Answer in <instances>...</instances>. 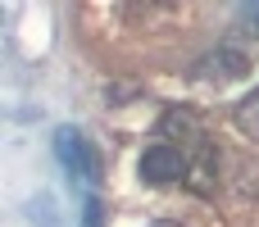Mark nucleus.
I'll return each instance as SVG.
<instances>
[{
    "instance_id": "4",
    "label": "nucleus",
    "mask_w": 259,
    "mask_h": 227,
    "mask_svg": "<svg viewBox=\"0 0 259 227\" xmlns=\"http://www.w3.org/2000/svg\"><path fill=\"white\" fill-rule=\"evenodd\" d=\"M232 123L250 137V141H259V86L250 91V96H241L237 100V109H232Z\"/></svg>"
},
{
    "instance_id": "2",
    "label": "nucleus",
    "mask_w": 259,
    "mask_h": 227,
    "mask_svg": "<svg viewBox=\"0 0 259 227\" xmlns=\"http://www.w3.org/2000/svg\"><path fill=\"white\" fill-rule=\"evenodd\" d=\"M187 155L178 150V146H150L146 155H141V182H150V187H168V182H178V177H187Z\"/></svg>"
},
{
    "instance_id": "1",
    "label": "nucleus",
    "mask_w": 259,
    "mask_h": 227,
    "mask_svg": "<svg viewBox=\"0 0 259 227\" xmlns=\"http://www.w3.org/2000/svg\"><path fill=\"white\" fill-rule=\"evenodd\" d=\"M55 155H59V164H64L73 177L100 182V159H96V150L87 146V137H82L77 127H59V132H55Z\"/></svg>"
},
{
    "instance_id": "5",
    "label": "nucleus",
    "mask_w": 259,
    "mask_h": 227,
    "mask_svg": "<svg viewBox=\"0 0 259 227\" xmlns=\"http://www.w3.org/2000/svg\"><path fill=\"white\" fill-rule=\"evenodd\" d=\"M82 227H100V200H96V196L82 205Z\"/></svg>"
},
{
    "instance_id": "3",
    "label": "nucleus",
    "mask_w": 259,
    "mask_h": 227,
    "mask_svg": "<svg viewBox=\"0 0 259 227\" xmlns=\"http://www.w3.org/2000/svg\"><path fill=\"white\" fill-rule=\"evenodd\" d=\"M159 137H182V141H196V146H205L200 118H196L191 109H168V114L159 118Z\"/></svg>"
}]
</instances>
